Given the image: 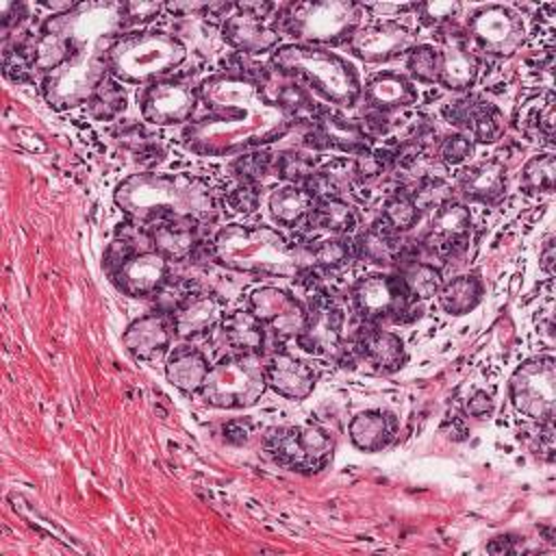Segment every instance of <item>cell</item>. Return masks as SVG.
<instances>
[{
	"mask_svg": "<svg viewBox=\"0 0 556 556\" xmlns=\"http://www.w3.org/2000/svg\"><path fill=\"white\" fill-rule=\"evenodd\" d=\"M219 330L224 341L241 354H258L265 343V326L250 308H235L222 315Z\"/></svg>",
	"mask_w": 556,
	"mask_h": 556,
	"instance_id": "f1b7e54d",
	"label": "cell"
},
{
	"mask_svg": "<svg viewBox=\"0 0 556 556\" xmlns=\"http://www.w3.org/2000/svg\"><path fill=\"white\" fill-rule=\"evenodd\" d=\"M354 248L350 245V241L343 235H330L326 239H319L308 256L315 261V265L324 267V269H337L341 265H345L352 256Z\"/></svg>",
	"mask_w": 556,
	"mask_h": 556,
	"instance_id": "ee69618b",
	"label": "cell"
},
{
	"mask_svg": "<svg viewBox=\"0 0 556 556\" xmlns=\"http://www.w3.org/2000/svg\"><path fill=\"white\" fill-rule=\"evenodd\" d=\"M354 182H358L354 159L341 156L317 167L304 187L315 200H321V198H341V193L352 189Z\"/></svg>",
	"mask_w": 556,
	"mask_h": 556,
	"instance_id": "4dcf8cb0",
	"label": "cell"
},
{
	"mask_svg": "<svg viewBox=\"0 0 556 556\" xmlns=\"http://www.w3.org/2000/svg\"><path fill=\"white\" fill-rule=\"evenodd\" d=\"M458 191L480 204L500 200L506 191V167L500 161H482L460 172Z\"/></svg>",
	"mask_w": 556,
	"mask_h": 556,
	"instance_id": "4316f807",
	"label": "cell"
},
{
	"mask_svg": "<svg viewBox=\"0 0 556 556\" xmlns=\"http://www.w3.org/2000/svg\"><path fill=\"white\" fill-rule=\"evenodd\" d=\"M206 7L208 4H198V2H191V4H178V2H174V4H167L165 9L169 11V13H174V15H185V13H200V11H206Z\"/></svg>",
	"mask_w": 556,
	"mask_h": 556,
	"instance_id": "db71d44e",
	"label": "cell"
},
{
	"mask_svg": "<svg viewBox=\"0 0 556 556\" xmlns=\"http://www.w3.org/2000/svg\"><path fill=\"white\" fill-rule=\"evenodd\" d=\"M358 354L369 367L384 374L400 369L406 358L402 339L395 332L382 328H371L361 337Z\"/></svg>",
	"mask_w": 556,
	"mask_h": 556,
	"instance_id": "f546056e",
	"label": "cell"
},
{
	"mask_svg": "<svg viewBox=\"0 0 556 556\" xmlns=\"http://www.w3.org/2000/svg\"><path fill=\"white\" fill-rule=\"evenodd\" d=\"M471 154H473V141L463 132H452L443 137V141L439 143L437 159L450 167V165H463Z\"/></svg>",
	"mask_w": 556,
	"mask_h": 556,
	"instance_id": "7dc6e473",
	"label": "cell"
},
{
	"mask_svg": "<svg viewBox=\"0 0 556 556\" xmlns=\"http://www.w3.org/2000/svg\"><path fill=\"white\" fill-rule=\"evenodd\" d=\"M556 185V159L552 152L530 156L521 169V187L528 193H549Z\"/></svg>",
	"mask_w": 556,
	"mask_h": 556,
	"instance_id": "f35d334b",
	"label": "cell"
},
{
	"mask_svg": "<svg viewBox=\"0 0 556 556\" xmlns=\"http://www.w3.org/2000/svg\"><path fill=\"white\" fill-rule=\"evenodd\" d=\"M213 258L241 274L298 278L306 271V254L271 226L228 224L211 241Z\"/></svg>",
	"mask_w": 556,
	"mask_h": 556,
	"instance_id": "3957f363",
	"label": "cell"
},
{
	"mask_svg": "<svg viewBox=\"0 0 556 556\" xmlns=\"http://www.w3.org/2000/svg\"><path fill=\"white\" fill-rule=\"evenodd\" d=\"M250 311L274 337L295 341L304 332L308 317V308L295 295L271 285L256 287L250 293Z\"/></svg>",
	"mask_w": 556,
	"mask_h": 556,
	"instance_id": "9a60e30c",
	"label": "cell"
},
{
	"mask_svg": "<svg viewBox=\"0 0 556 556\" xmlns=\"http://www.w3.org/2000/svg\"><path fill=\"white\" fill-rule=\"evenodd\" d=\"M315 128L324 139V148H334L343 154L358 156L369 152V135L356 119H348L339 111L319 109L317 117L313 119Z\"/></svg>",
	"mask_w": 556,
	"mask_h": 556,
	"instance_id": "d4e9b609",
	"label": "cell"
},
{
	"mask_svg": "<svg viewBox=\"0 0 556 556\" xmlns=\"http://www.w3.org/2000/svg\"><path fill=\"white\" fill-rule=\"evenodd\" d=\"M137 104L143 122L154 126H180L193 122L200 93L185 80L161 78L141 87Z\"/></svg>",
	"mask_w": 556,
	"mask_h": 556,
	"instance_id": "7c38bea8",
	"label": "cell"
},
{
	"mask_svg": "<svg viewBox=\"0 0 556 556\" xmlns=\"http://www.w3.org/2000/svg\"><path fill=\"white\" fill-rule=\"evenodd\" d=\"M204 113L187 126V148L202 156H235L282 139L293 119L248 72L224 70L200 87Z\"/></svg>",
	"mask_w": 556,
	"mask_h": 556,
	"instance_id": "6da1fadb",
	"label": "cell"
},
{
	"mask_svg": "<svg viewBox=\"0 0 556 556\" xmlns=\"http://www.w3.org/2000/svg\"><path fill=\"white\" fill-rule=\"evenodd\" d=\"M222 321V306L213 295H193L172 313L174 334L180 339H198Z\"/></svg>",
	"mask_w": 556,
	"mask_h": 556,
	"instance_id": "484cf974",
	"label": "cell"
},
{
	"mask_svg": "<svg viewBox=\"0 0 556 556\" xmlns=\"http://www.w3.org/2000/svg\"><path fill=\"white\" fill-rule=\"evenodd\" d=\"M437 298H439V304L445 313L465 315V313L473 311L480 304L482 285L476 276L463 274V276H456L452 280L443 282Z\"/></svg>",
	"mask_w": 556,
	"mask_h": 556,
	"instance_id": "d590c367",
	"label": "cell"
},
{
	"mask_svg": "<svg viewBox=\"0 0 556 556\" xmlns=\"http://www.w3.org/2000/svg\"><path fill=\"white\" fill-rule=\"evenodd\" d=\"M109 46H89L74 52L63 65L43 74L41 93L56 111L87 104L98 87L109 78Z\"/></svg>",
	"mask_w": 556,
	"mask_h": 556,
	"instance_id": "52a82bcc",
	"label": "cell"
},
{
	"mask_svg": "<svg viewBox=\"0 0 556 556\" xmlns=\"http://www.w3.org/2000/svg\"><path fill=\"white\" fill-rule=\"evenodd\" d=\"M345 315L332 300L317 295L308 306L304 332L298 343L317 358H339L343 354Z\"/></svg>",
	"mask_w": 556,
	"mask_h": 556,
	"instance_id": "2e32d148",
	"label": "cell"
},
{
	"mask_svg": "<svg viewBox=\"0 0 556 556\" xmlns=\"http://www.w3.org/2000/svg\"><path fill=\"white\" fill-rule=\"evenodd\" d=\"M308 219L317 230H326L330 235H348L356 228V213L343 198L315 200Z\"/></svg>",
	"mask_w": 556,
	"mask_h": 556,
	"instance_id": "8d00e7d4",
	"label": "cell"
},
{
	"mask_svg": "<svg viewBox=\"0 0 556 556\" xmlns=\"http://www.w3.org/2000/svg\"><path fill=\"white\" fill-rule=\"evenodd\" d=\"M345 46L350 54L365 63H387L410 52L415 33L395 20H378L358 26Z\"/></svg>",
	"mask_w": 556,
	"mask_h": 556,
	"instance_id": "5bb4252c",
	"label": "cell"
},
{
	"mask_svg": "<svg viewBox=\"0 0 556 556\" xmlns=\"http://www.w3.org/2000/svg\"><path fill=\"white\" fill-rule=\"evenodd\" d=\"M408 291L397 276L369 274L354 282L350 291L352 308L369 324H380L387 319H400L408 306Z\"/></svg>",
	"mask_w": 556,
	"mask_h": 556,
	"instance_id": "4fadbf2b",
	"label": "cell"
},
{
	"mask_svg": "<svg viewBox=\"0 0 556 556\" xmlns=\"http://www.w3.org/2000/svg\"><path fill=\"white\" fill-rule=\"evenodd\" d=\"M169 261L154 250L130 254L117 269L115 282L130 298H148L167 285Z\"/></svg>",
	"mask_w": 556,
	"mask_h": 556,
	"instance_id": "d6986e66",
	"label": "cell"
},
{
	"mask_svg": "<svg viewBox=\"0 0 556 556\" xmlns=\"http://www.w3.org/2000/svg\"><path fill=\"white\" fill-rule=\"evenodd\" d=\"M382 219L395 232L413 228L419 219V208H417L413 195L408 191H404V193L397 191V193L389 195L382 204Z\"/></svg>",
	"mask_w": 556,
	"mask_h": 556,
	"instance_id": "b9f144b4",
	"label": "cell"
},
{
	"mask_svg": "<svg viewBox=\"0 0 556 556\" xmlns=\"http://www.w3.org/2000/svg\"><path fill=\"white\" fill-rule=\"evenodd\" d=\"M493 408H495V400L486 391H476L465 404V413L471 417H489Z\"/></svg>",
	"mask_w": 556,
	"mask_h": 556,
	"instance_id": "816d5d0a",
	"label": "cell"
},
{
	"mask_svg": "<svg viewBox=\"0 0 556 556\" xmlns=\"http://www.w3.org/2000/svg\"><path fill=\"white\" fill-rule=\"evenodd\" d=\"M161 4L159 2H128L122 4L124 17L130 22H148L152 17H156L161 13Z\"/></svg>",
	"mask_w": 556,
	"mask_h": 556,
	"instance_id": "f907efd6",
	"label": "cell"
},
{
	"mask_svg": "<svg viewBox=\"0 0 556 556\" xmlns=\"http://www.w3.org/2000/svg\"><path fill=\"white\" fill-rule=\"evenodd\" d=\"M267 387L287 400H304L315 389V371L289 352H276L265 363Z\"/></svg>",
	"mask_w": 556,
	"mask_h": 556,
	"instance_id": "cb8c5ba5",
	"label": "cell"
},
{
	"mask_svg": "<svg viewBox=\"0 0 556 556\" xmlns=\"http://www.w3.org/2000/svg\"><path fill=\"white\" fill-rule=\"evenodd\" d=\"M271 67L332 106H354L363 91L356 67L328 48L304 43L278 46L271 52Z\"/></svg>",
	"mask_w": 556,
	"mask_h": 556,
	"instance_id": "277c9868",
	"label": "cell"
},
{
	"mask_svg": "<svg viewBox=\"0 0 556 556\" xmlns=\"http://www.w3.org/2000/svg\"><path fill=\"white\" fill-rule=\"evenodd\" d=\"M415 11L419 13V20L428 26H447L460 11L458 2H426V4H415Z\"/></svg>",
	"mask_w": 556,
	"mask_h": 556,
	"instance_id": "c3c4849f",
	"label": "cell"
},
{
	"mask_svg": "<svg viewBox=\"0 0 556 556\" xmlns=\"http://www.w3.org/2000/svg\"><path fill=\"white\" fill-rule=\"evenodd\" d=\"M267 389L265 363L258 354H228L219 358L200 389L206 404L215 408H248Z\"/></svg>",
	"mask_w": 556,
	"mask_h": 556,
	"instance_id": "ba28073f",
	"label": "cell"
},
{
	"mask_svg": "<svg viewBox=\"0 0 556 556\" xmlns=\"http://www.w3.org/2000/svg\"><path fill=\"white\" fill-rule=\"evenodd\" d=\"M469 228V208L456 200H447L430 211V226L426 239L428 248L439 256L454 254L465 243Z\"/></svg>",
	"mask_w": 556,
	"mask_h": 556,
	"instance_id": "44dd1931",
	"label": "cell"
},
{
	"mask_svg": "<svg viewBox=\"0 0 556 556\" xmlns=\"http://www.w3.org/2000/svg\"><path fill=\"white\" fill-rule=\"evenodd\" d=\"M226 204L235 211V213H252L258 206V191L254 185L241 182L239 187H235L228 195H226Z\"/></svg>",
	"mask_w": 556,
	"mask_h": 556,
	"instance_id": "681fc988",
	"label": "cell"
},
{
	"mask_svg": "<svg viewBox=\"0 0 556 556\" xmlns=\"http://www.w3.org/2000/svg\"><path fill=\"white\" fill-rule=\"evenodd\" d=\"M172 337H174L172 321H167L163 315L150 313L135 319L126 328L124 345L132 354V358L154 363L169 352Z\"/></svg>",
	"mask_w": 556,
	"mask_h": 556,
	"instance_id": "603a6c76",
	"label": "cell"
},
{
	"mask_svg": "<svg viewBox=\"0 0 556 556\" xmlns=\"http://www.w3.org/2000/svg\"><path fill=\"white\" fill-rule=\"evenodd\" d=\"M363 4L350 0H317L289 4L280 17L282 28L304 46L345 43L363 26Z\"/></svg>",
	"mask_w": 556,
	"mask_h": 556,
	"instance_id": "8992f818",
	"label": "cell"
},
{
	"mask_svg": "<svg viewBox=\"0 0 556 556\" xmlns=\"http://www.w3.org/2000/svg\"><path fill=\"white\" fill-rule=\"evenodd\" d=\"M187 59L185 43L165 30H135L115 37L106 50L109 76L126 85L167 78Z\"/></svg>",
	"mask_w": 556,
	"mask_h": 556,
	"instance_id": "5b68a950",
	"label": "cell"
},
{
	"mask_svg": "<svg viewBox=\"0 0 556 556\" xmlns=\"http://www.w3.org/2000/svg\"><path fill=\"white\" fill-rule=\"evenodd\" d=\"M269 165H271V156L267 152L252 150V152L239 154L232 161V172L237 174V178H241V182L256 185L269 172Z\"/></svg>",
	"mask_w": 556,
	"mask_h": 556,
	"instance_id": "bcb514c9",
	"label": "cell"
},
{
	"mask_svg": "<svg viewBox=\"0 0 556 556\" xmlns=\"http://www.w3.org/2000/svg\"><path fill=\"white\" fill-rule=\"evenodd\" d=\"M113 200L135 222H191L215 213L211 187L191 174H132L117 185Z\"/></svg>",
	"mask_w": 556,
	"mask_h": 556,
	"instance_id": "7a4b0ae2",
	"label": "cell"
},
{
	"mask_svg": "<svg viewBox=\"0 0 556 556\" xmlns=\"http://www.w3.org/2000/svg\"><path fill=\"white\" fill-rule=\"evenodd\" d=\"M410 298L428 300L434 298L443 285L441 271L426 261H406L397 276Z\"/></svg>",
	"mask_w": 556,
	"mask_h": 556,
	"instance_id": "74e56055",
	"label": "cell"
},
{
	"mask_svg": "<svg viewBox=\"0 0 556 556\" xmlns=\"http://www.w3.org/2000/svg\"><path fill=\"white\" fill-rule=\"evenodd\" d=\"M152 250L167 261H182L195 248V232L187 222H165L150 232Z\"/></svg>",
	"mask_w": 556,
	"mask_h": 556,
	"instance_id": "e575fe53",
	"label": "cell"
},
{
	"mask_svg": "<svg viewBox=\"0 0 556 556\" xmlns=\"http://www.w3.org/2000/svg\"><path fill=\"white\" fill-rule=\"evenodd\" d=\"M224 41L243 54L274 52L280 43V30L267 20L243 11L228 15L222 24Z\"/></svg>",
	"mask_w": 556,
	"mask_h": 556,
	"instance_id": "ffe728a7",
	"label": "cell"
},
{
	"mask_svg": "<svg viewBox=\"0 0 556 556\" xmlns=\"http://www.w3.org/2000/svg\"><path fill=\"white\" fill-rule=\"evenodd\" d=\"M439 30V46H434L439 54L437 83L450 91L463 93L478 80V59L463 30L452 28L450 24L441 26Z\"/></svg>",
	"mask_w": 556,
	"mask_h": 556,
	"instance_id": "e0dca14e",
	"label": "cell"
},
{
	"mask_svg": "<svg viewBox=\"0 0 556 556\" xmlns=\"http://www.w3.org/2000/svg\"><path fill=\"white\" fill-rule=\"evenodd\" d=\"M519 126L528 135L552 137V132H554V98H552V93L528 100L521 109Z\"/></svg>",
	"mask_w": 556,
	"mask_h": 556,
	"instance_id": "60d3db41",
	"label": "cell"
},
{
	"mask_svg": "<svg viewBox=\"0 0 556 556\" xmlns=\"http://www.w3.org/2000/svg\"><path fill=\"white\" fill-rule=\"evenodd\" d=\"M315 163L300 152H285L276 159V174L287 182V185H306V180L315 172Z\"/></svg>",
	"mask_w": 556,
	"mask_h": 556,
	"instance_id": "f6af8a7d",
	"label": "cell"
},
{
	"mask_svg": "<svg viewBox=\"0 0 556 556\" xmlns=\"http://www.w3.org/2000/svg\"><path fill=\"white\" fill-rule=\"evenodd\" d=\"M265 450L291 471H317L332 454V439L313 426H282L269 430Z\"/></svg>",
	"mask_w": 556,
	"mask_h": 556,
	"instance_id": "8fae6325",
	"label": "cell"
},
{
	"mask_svg": "<svg viewBox=\"0 0 556 556\" xmlns=\"http://www.w3.org/2000/svg\"><path fill=\"white\" fill-rule=\"evenodd\" d=\"M467 41L489 56H513L526 41L523 17L504 4L478 7L467 20Z\"/></svg>",
	"mask_w": 556,
	"mask_h": 556,
	"instance_id": "30bf717a",
	"label": "cell"
},
{
	"mask_svg": "<svg viewBox=\"0 0 556 556\" xmlns=\"http://www.w3.org/2000/svg\"><path fill=\"white\" fill-rule=\"evenodd\" d=\"M541 269L545 274L554 271V243H552V239H547V243H545V248L541 252Z\"/></svg>",
	"mask_w": 556,
	"mask_h": 556,
	"instance_id": "11a10c76",
	"label": "cell"
},
{
	"mask_svg": "<svg viewBox=\"0 0 556 556\" xmlns=\"http://www.w3.org/2000/svg\"><path fill=\"white\" fill-rule=\"evenodd\" d=\"M271 9L274 7L267 4V2H239L237 4V11H243V13H250V15H256V17H267V13Z\"/></svg>",
	"mask_w": 556,
	"mask_h": 556,
	"instance_id": "f5cc1de1",
	"label": "cell"
},
{
	"mask_svg": "<svg viewBox=\"0 0 556 556\" xmlns=\"http://www.w3.org/2000/svg\"><path fill=\"white\" fill-rule=\"evenodd\" d=\"M354 254L374 263V265H393L400 258L402 245L387 224L384 226H369L361 230L352 243Z\"/></svg>",
	"mask_w": 556,
	"mask_h": 556,
	"instance_id": "d6a6232c",
	"label": "cell"
},
{
	"mask_svg": "<svg viewBox=\"0 0 556 556\" xmlns=\"http://www.w3.org/2000/svg\"><path fill=\"white\" fill-rule=\"evenodd\" d=\"M361 96L371 111L378 113H400L417 104L419 93L415 83L400 72H376L367 78Z\"/></svg>",
	"mask_w": 556,
	"mask_h": 556,
	"instance_id": "7402d4cb",
	"label": "cell"
},
{
	"mask_svg": "<svg viewBox=\"0 0 556 556\" xmlns=\"http://www.w3.org/2000/svg\"><path fill=\"white\" fill-rule=\"evenodd\" d=\"M406 70H408V78L430 85L437 83L439 76V54L437 48L430 43H417L410 48V52L406 54Z\"/></svg>",
	"mask_w": 556,
	"mask_h": 556,
	"instance_id": "7bdbcfd3",
	"label": "cell"
},
{
	"mask_svg": "<svg viewBox=\"0 0 556 556\" xmlns=\"http://www.w3.org/2000/svg\"><path fill=\"white\" fill-rule=\"evenodd\" d=\"M315 198L302 185H280L267 198L269 215L280 226H298L313 211Z\"/></svg>",
	"mask_w": 556,
	"mask_h": 556,
	"instance_id": "1f68e13d",
	"label": "cell"
},
{
	"mask_svg": "<svg viewBox=\"0 0 556 556\" xmlns=\"http://www.w3.org/2000/svg\"><path fill=\"white\" fill-rule=\"evenodd\" d=\"M443 117L476 143H493L504 135V115L495 104L480 98L467 96L447 102Z\"/></svg>",
	"mask_w": 556,
	"mask_h": 556,
	"instance_id": "ac0fdd59",
	"label": "cell"
},
{
	"mask_svg": "<svg viewBox=\"0 0 556 556\" xmlns=\"http://www.w3.org/2000/svg\"><path fill=\"white\" fill-rule=\"evenodd\" d=\"M348 434L352 443L363 452H378L387 447L393 439V428L387 415L378 410H363L352 417L348 426Z\"/></svg>",
	"mask_w": 556,
	"mask_h": 556,
	"instance_id": "836d02e7",
	"label": "cell"
},
{
	"mask_svg": "<svg viewBox=\"0 0 556 556\" xmlns=\"http://www.w3.org/2000/svg\"><path fill=\"white\" fill-rule=\"evenodd\" d=\"M508 395L517 413L549 424L556 406V363L552 356H532L523 361L508 380Z\"/></svg>",
	"mask_w": 556,
	"mask_h": 556,
	"instance_id": "9c48e42d",
	"label": "cell"
},
{
	"mask_svg": "<svg viewBox=\"0 0 556 556\" xmlns=\"http://www.w3.org/2000/svg\"><path fill=\"white\" fill-rule=\"evenodd\" d=\"M87 109H89V115L93 119H100V122H111L115 119L124 109H126V93L119 85V80H115L113 76H109L100 87L98 91L93 93V98L87 102Z\"/></svg>",
	"mask_w": 556,
	"mask_h": 556,
	"instance_id": "ab89813d",
	"label": "cell"
},
{
	"mask_svg": "<svg viewBox=\"0 0 556 556\" xmlns=\"http://www.w3.org/2000/svg\"><path fill=\"white\" fill-rule=\"evenodd\" d=\"M208 361L204 354L193 345H178L167 352L165 361V378L182 393H200L206 376H208Z\"/></svg>",
	"mask_w": 556,
	"mask_h": 556,
	"instance_id": "83f0119b",
	"label": "cell"
}]
</instances>
